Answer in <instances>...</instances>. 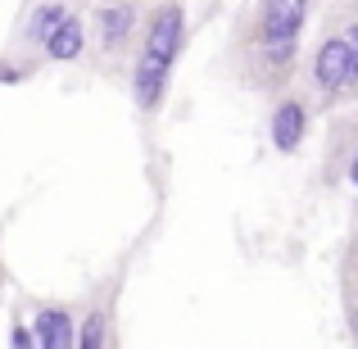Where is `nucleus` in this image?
I'll use <instances>...</instances> for the list:
<instances>
[{
    "label": "nucleus",
    "instance_id": "obj_7",
    "mask_svg": "<svg viewBox=\"0 0 358 349\" xmlns=\"http://www.w3.org/2000/svg\"><path fill=\"white\" fill-rule=\"evenodd\" d=\"M268 131H272V145L281 150V155H295L299 145H304V131H308V105H304V96H281L277 100V109H272V122H268Z\"/></svg>",
    "mask_w": 358,
    "mask_h": 349
},
{
    "label": "nucleus",
    "instance_id": "obj_3",
    "mask_svg": "<svg viewBox=\"0 0 358 349\" xmlns=\"http://www.w3.org/2000/svg\"><path fill=\"white\" fill-rule=\"evenodd\" d=\"M304 87L322 105H331V100H341L345 91L358 87V18L345 27H331L327 36H317L313 55L304 64Z\"/></svg>",
    "mask_w": 358,
    "mask_h": 349
},
{
    "label": "nucleus",
    "instance_id": "obj_4",
    "mask_svg": "<svg viewBox=\"0 0 358 349\" xmlns=\"http://www.w3.org/2000/svg\"><path fill=\"white\" fill-rule=\"evenodd\" d=\"M136 27H141L136 0H96V5H91L87 36L96 41V50H100V59H105V64H118L122 55L131 50Z\"/></svg>",
    "mask_w": 358,
    "mask_h": 349
},
{
    "label": "nucleus",
    "instance_id": "obj_5",
    "mask_svg": "<svg viewBox=\"0 0 358 349\" xmlns=\"http://www.w3.org/2000/svg\"><path fill=\"white\" fill-rule=\"evenodd\" d=\"M64 14H69L64 0H36V5L27 9V18L18 23V32H14V50L27 55V59H36V55L45 50V41L55 36V27L64 23Z\"/></svg>",
    "mask_w": 358,
    "mask_h": 349
},
{
    "label": "nucleus",
    "instance_id": "obj_8",
    "mask_svg": "<svg viewBox=\"0 0 358 349\" xmlns=\"http://www.w3.org/2000/svg\"><path fill=\"white\" fill-rule=\"evenodd\" d=\"M87 18L78 14V9H69L64 14V23L55 27V36L45 41V50H41V59H50V64H78L82 55H87Z\"/></svg>",
    "mask_w": 358,
    "mask_h": 349
},
{
    "label": "nucleus",
    "instance_id": "obj_12",
    "mask_svg": "<svg viewBox=\"0 0 358 349\" xmlns=\"http://www.w3.org/2000/svg\"><path fill=\"white\" fill-rule=\"evenodd\" d=\"M350 182H354V191H358V145H354V159H350Z\"/></svg>",
    "mask_w": 358,
    "mask_h": 349
},
{
    "label": "nucleus",
    "instance_id": "obj_6",
    "mask_svg": "<svg viewBox=\"0 0 358 349\" xmlns=\"http://www.w3.org/2000/svg\"><path fill=\"white\" fill-rule=\"evenodd\" d=\"M32 341L36 349H78V318L64 304H36L32 313Z\"/></svg>",
    "mask_w": 358,
    "mask_h": 349
},
{
    "label": "nucleus",
    "instance_id": "obj_10",
    "mask_svg": "<svg viewBox=\"0 0 358 349\" xmlns=\"http://www.w3.org/2000/svg\"><path fill=\"white\" fill-rule=\"evenodd\" d=\"M36 64L41 59H27V55H18V50L0 55V82H23L27 73H36Z\"/></svg>",
    "mask_w": 358,
    "mask_h": 349
},
{
    "label": "nucleus",
    "instance_id": "obj_13",
    "mask_svg": "<svg viewBox=\"0 0 358 349\" xmlns=\"http://www.w3.org/2000/svg\"><path fill=\"white\" fill-rule=\"evenodd\" d=\"M0 286H5V268H0Z\"/></svg>",
    "mask_w": 358,
    "mask_h": 349
},
{
    "label": "nucleus",
    "instance_id": "obj_2",
    "mask_svg": "<svg viewBox=\"0 0 358 349\" xmlns=\"http://www.w3.org/2000/svg\"><path fill=\"white\" fill-rule=\"evenodd\" d=\"M182 41H186V5L182 0H159L150 9L145 27H141V45L136 59H131V100L145 118L164 105L173 69L182 59Z\"/></svg>",
    "mask_w": 358,
    "mask_h": 349
},
{
    "label": "nucleus",
    "instance_id": "obj_1",
    "mask_svg": "<svg viewBox=\"0 0 358 349\" xmlns=\"http://www.w3.org/2000/svg\"><path fill=\"white\" fill-rule=\"evenodd\" d=\"M313 0H250L231 32V64L250 91H286L295 78Z\"/></svg>",
    "mask_w": 358,
    "mask_h": 349
},
{
    "label": "nucleus",
    "instance_id": "obj_11",
    "mask_svg": "<svg viewBox=\"0 0 358 349\" xmlns=\"http://www.w3.org/2000/svg\"><path fill=\"white\" fill-rule=\"evenodd\" d=\"M9 349H36L32 332H27V327L18 322V318H14V327H9Z\"/></svg>",
    "mask_w": 358,
    "mask_h": 349
},
{
    "label": "nucleus",
    "instance_id": "obj_9",
    "mask_svg": "<svg viewBox=\"0 0 358 349\" xmlns=\"http://www.w3.org/2000/svg\"><path fill=\"white\" fill-rule=\"evenodd\" d=\"M78 349H118L114 299H105V304H91V313L78 322Z\"/></svg>",
    "mask_w": 358,
    "mask_h": 349
}]
</instances>
